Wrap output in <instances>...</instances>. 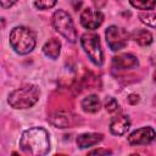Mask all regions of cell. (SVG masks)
<instances>
[{
  "label": "cell",
  "mask_w": 156,
  "mask_h": 156,
  "mask_svg": "<svg viewBox=\"0 0 156 156\" xmlns=\"http://www.w3.org/2000/svg\"><path fill=\"white\" fill-rule=\"evenodd\" d=\"M129 2L139 10H154L156 6V0H129Z\"/></svg>",
  "instance_id": "2e32d148"
},
{
  "label": "cell",
  "mask_w": 156,
  "mask_h": 156,
  "mask_svg": "<svg viewBox=\"0 0 156 156\" xmlns=\"http://www.w3.org/2000/svg\"><path fill=\"white\" fill-rule=\"evenodd\" d=\"M56 2H57V0H35L34 1V5H35L37 9L46 10V9L54 7Z\"/></svg>",
  "instance_id": "d6986e66"
},
{
  "label": "cell",
  "mask_w": 156,
  "mask_h": 156,
  "mask_svg": "<svg viewBox=\"0 0 156 156\" xmlns=\"http://www.w3.org/2000/svg\"><path fill=\"white\" fill-rule=\"evenodd\" d=\"M129 127H130V121L124 115L115 116L111 119V123H110V130L115 135H123V134H126L127 130L129 129Z\"/></svg>",
  "instance_id": "9c48e42d"
},
{
  "label": "cell",
  "mask_w": 156,
  "mask_h": 156,
  "mask_svg": "<svg viewBox=\"0 0 156 156\" xmlns=\"http://www.w3.org/2000/svg\"><path fill=\"white\" fill-rule=\"evenodd\" d=\"M10 44L17 54L26 55L35 46V34L27 27H15L10 33Z\"/></svg>",
  "instance_id": "7a4b0ae2"
},
{
  "label": "cell",
  "mask_w": 156,
  "mask_h": 156,
  "mask_svg": "<svg viewBox=\"0 0 156 156\" xmlns=\"http://www.w3.org/2000/svg\"><path fill=\"white\" fill-rule=\"evenodd\" d=\"M52 26L61 35H63L71 43H74L77 40V30L74 28V24H73V21L71 18V16L66 11L57 10L54 13Z\"/></svg>",
  "instance_id": "277c9868"
},
{
  "label": "cell",
  "mask_w": 156,
  "mask_h": 156,
  "mask_svg": "<svg viewBox=\"0 0 156 156\" xmlns=\"http://www.w3.org/2000/svg\"><path fill=\"white\" fill-rule=\"evenodd\" d=\"M139 18L143 23L156 28V13L155 12H141L139 15Z\"/></svg>",
  "instance_id": "e0dca14e"
},
{
  "label": "cell",
  "mask_w": 156,
  "mask_h": 156,
  "mask_svg": "<svg viewBox=\"0 0 156 156\" xmlns=\"http://www.w3.org/2000/svg\"><path fill=\"white\" fill-rule=\"evenodd\" d=\"M102 139H104V135L100 133H84L77 138V145L80 149H85V147L96 145Z\"/></svg>",
  "instance_id": "8fae6325"
},
{
  "label": "cell",
  "mask_w": 156,
  "mask_h": 156,
  "mask_svg": "<svg viewBox=\"0 0 156 156\" xmlns=\"http://www.w3.org/2000/svg\"><path fill=\"white\" fill-rule=\"evenodd\" d=\"M104 21V15L99 10L85 9L80 13V24L87 29H96L101 26Z\"/></svg>",
  "instance_id": "52a82bcc"
},
{
  "label": "cell",
  "mask_w": 156,
  "mask_h": 156,
  "mask_svg": "<svg viewBox=\"0 0 156 156\" xmlns=\"http://www.w3.org/2000/svg\"><path fill=\"white\" fill-rule=\"evenodd\" d=\"M91 2L94 4V6H95L96 9H101V7H104V6L106 5L107 0H91Z\"/></svg>",
  "instance_id": "44dd1931"
},
{
  "label": "cell",
  "mask_w": 156,
  "mask_h": 156,
  "mask_svg": "<svg viewBox=\"0 0 156 156\" xmlns=\"http://www.w3.org/2000/svg\"><path fill=\"white\" fill-rule=\"evenodd\" d=\"M39 94L38 87L28 84L12 91L9 95V104L13 108H28L38 101Z\"/></svg>",
  "instance_id": "3957f363"
},
{
  "label": "cell",
  "mask_w": 156,
  "mask_h": 156,
  "mask_svg": "<svg viewBox=\"0 0 156 156\" xmlns=\"http://www.w3.org/2000/svg\"><path fill=\"white\" fill-rule=\"evenodd\" d=\"M110 154H111L110 150H104V149H98L89 152V155H110Z\"/></svg>",
  "instance_id": "ffe728a7"
},
{
  "label": "cell",
  "mask_w": 156,
  "mask_h": 156,
  "mask_svg": "<svg viewBox=\"0 0 156 156\" xmlns=\"http://www.w3.org/2000/svg\"><path fill=\"white\" fill-rule=\"evenodd\" d=\"M16 1H17V0H1V6H2L4 9H7V7L12 6Z\"/></svg>",
  "instance_id": "7402d4cb"
},
{
  "label": "cell",
  "mask_w": 156,
  "mask_h": 156,
  "mask_svg": "<svg viewBox=\"0 0 156 156\" xmlns=\"http://www.w3.org/2000/svg\"><path fill=\"white\" fill-rule=\"evenodd\" d=\"M50 123L58 128H67L76 123L74 116L68 112H57L50 118Z\"/></svg>",
  "instance_id": "7c38bea8"
},
{
  "label": "cell",
  "mask_w": 156,
  "mask_h": 156,
  "mask_svg": "<svg viewBox=\"0 0 156 156\" xmlns=\"http://www.w3.org/2000/svg\"><path fill=\"white\" fill-rule=\"evenodd\" d=\"M154 80H155V83H156V72H155V74H154Z\"/></svg>",
  "instance_id": "cb8c5ba5"
},
{
  "label": "cell",
  "mask_w": 156,
  "mask_h": 156,
  "mask_svg": "<svg viewBox=\"0 0 156 156\" xmlns=\"http://www.w3.org/2000/svg\"><path fill=\"white\" fill-rule=\"evenodd\" d=\"M105 108L108 112L113 113V112H117L119 110V105H118V102H117V100L115 98H107L105 100Z\"/></svg>",
  "instance_id": "ac0fdd59"
},
{
  "label": "cell",
  "mask_w": 156,
  "mask_h": 156,
  "mask_svg": "<svg viewBox=\"0 0 156 156\" xmlns=\"http://www.w3.org/2000/svg\"><path fill=\"white\" fill-rule=\"evenodd\" d=\"M43 51L48 57L57 58L58 55H60V51H61V44H60V41L57 39H50L43 46Z\"/></svg>",
  "instance_id": "4fadbf2b"
},
{
  "label": "cell",
  "mask_w": 156,
  "mask_h": 156,
  "mask_svg": "<svg viewBox=\"0 0 156 156\" xmlns=\"http://www.w3.org/2000/svg\"><path fill=\"white\" fill-rule=\"evenodd\" d=\"M112 65L118 69H128L138 66V58L132 54H122L112 58Z\"/></svg>",
  "instance_id": "30bf717a"
},
{
  "label": "cell",
  "mask_w": 156,
  "mask_h": 156,
  "mask_svg": "<svg viewBox=\"0 0 156 156\" xmlns=\"http://www.w3.org/2000/svg\"><path fill=\"white\" fill-rule=\"evenodd\" d=\"M20 146L26 154L34 156L45 155L50 150L49 134L45 129L39 127L27 129L21 135Z\"/></svg>",
  "instance_id": "6da1fadb"
},
{
  "label": "cell",
  "mask_w": 156,
  "mask_h": 156,
  "mask_svg": "<svg viewBox=\"0 0 156 156\" xmlns=\"http://www.w3.org/2000/svg\"><path fill=\"white\" fill-rule=\"evenodd\" d=\"M138 98H139L138 95H135V94H130V95H129V98H128V100H129V102H130V104H136V102H138V100H139Z\"/></svg>",
  "instance_id": "603a6c76"
},
{
  "label": "cell",
  "mask_w": 156,
  "mask_h": 156,
  "mask_svg": "<svg viewBox=\"0 0 156 156\" xmlns=\"http://www.w3.org/2000/svg\"><path fill=\"white\" fill-rule=\"evenodd\" d=\"M105 35H106V41L112 51H118L127 45L128 33L123 28H119L117 26H110L106 29Z\"/></svg>",
  "instance_id": "8992f818"
},
{
  "label": "cell",
  "mask_w": 156,
  "mask_h": 156,
  "mask_svg": "<svg viewBox=\"0 0 156 156\" xmlns=\"http://www.w3.org/2000/svg\"><path fill=\"white\" fill-rule=\"evenodd\" d=\"M132 38L134 39V41H136L141 46H146V45H150L152 43V35L146 29H138V30H135L132 34Z\"/></svg>",
  "instance_id": "9a60e30c"
},
{
  "label": "cell",
  "mask_w": 156,
  "mask_h": 156,
  "mask_svg": "<svg viewBox=\"0 0 156 156\" xmlns=\"http://www.w3.org/2000/svg\"><path fill=\"white\" fill-rule=\"evenodd\" d=\"M100 106H101V102L96 95H89V96L84 98L82 101V107L85 112L94 113L100 110Z\"/></svg>",
  "instance_id": "5bb4252c"
},
{
  "label": "cell",
  "mask_w": 156,
  "mask_h": 156,
  "mask_svg": "<svg viewBox=\"0 0 156 156\" xmlns=\"http://www.w3.org/2000/svg\"><path fill=\"white\" fill-rule=\"evenodd\" d=\"M156 136L155 130L151 127H143L140 129L134 130L129 136L128 141L132 145H146L150 144Z\"/></svg>",
  "instance_id": "ba28073f"
},
{
  "label": "cell",
  "mask_w": 156,
  "mask_h": 156,
  "mask_svg": "<svg viewBox=\"0 0 156 156\" xmlns=\"http://www.w3.org/2000/svg\"><path fill=\"white\" fill-rule=\"evenodd\" d=\"M80 43H82L84 51L89 56V58L96 66H101L104 62V54H102V50L100 46L99 35L95 33H85L82 35Z\"/></svg>",
  "instance_id": "5b68a950"
}]
</instances>
